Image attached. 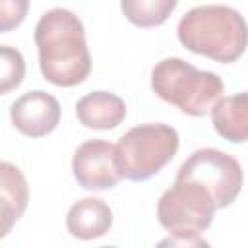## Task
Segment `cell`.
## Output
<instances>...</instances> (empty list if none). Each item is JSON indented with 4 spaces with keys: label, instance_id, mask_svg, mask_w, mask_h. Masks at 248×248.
I'll return each mask as SVG.
<instances>
[{
    "label": "cell",
    "instance_id": "12",
    "mask_svg": "<svg viewBox=\"0 0 248 248\" xmlns=\"http://www.w3.org/2000/svg\"><path fill=\"white\" fill-rule=\"evenodd\" d=\"M211 122L215 132L232 143H244L248 138V97L244 91L221 97L211 107Z\"/></svg>",
    "mask_w": 248,
    "mask_h": 248
},
{
    "label": "cell",
    "instance_id": "13",
    "mask_svg": "<svg viewBox=\"0 0 248 248\" xmlns=\"http://www.w3.org/2000/svg\"><path fill=\"white\" fill-rule=\"evenodd\" d=\"M178 0H120V10L136 27H157L169 19Z\"/></svg>",
    "mask_w": 248,
    "mask_h": 248
},
{
    "label": "cell",
    "instance_id": "4",
    "mask_svg": "<svg viewBox=\"0 0 248 248\" xmlns=\"http://www.w3.org/2000/svg\"><path fill=\"white\" fill-rule=\"evenodd\" d=\"M180 145L178 132L161 122L130 128L114 145V161L122 178L141 182L172 161Z\"/></svg>",
    "mask_w": 248,
    "mask_h": 248
},
{
    "label": "cell",
    "instance_id": "2",
    "mask_svg": "<svg viewBox=\"0 0 248 248\" xmlns=\"http://www.w3.org/2000/svg\"><path fill=\"white\" fill-rule=\"evenodd\" d=\"M188 50L221 64L236 62L246 50V21L231 6L205 4L186 12L176 29Z\"/></svg>",
    "mask_w": 248,
    "mask_h": 248
},
{
    "label": "cell",
    "instance_id": "9",
    "mask_svg": "<svg viewBox=\"0 0 248 248\" xmlns=\"http://www.w3.org/2000/svg\"><path fill=\"white\" fill-rule=\"evenodd\" d=\"M29 203V186L23 172L8 161H0V238L8 236L23 217Z\"/></svg>",
    "mask_w": 248,
    "mask_h": 248
},
{
    "label": "cell",
    "instance_id": "10",
    "mask_svg": "<svg viewBox=\"0 0 248 248\" xmlns=\"http://www.w3.org/2000/svg\"><path fill=\"white\" fill-rule=\"evenodd\" d=\"M66 227L78 240L101 238L112 227V209L101 198H83L68 209Z\"/></svg>",
    "mask_w": 248,
    "mask_h": 248
},
{
    "label": "cell",
    "instance_id": "7",
    "mask_svg": "<svg viewBox=\"0 0 248 248\" xmlns=\"http://www.w3.org/2000/svg\"><path fill=\"white\" fill-rule=\"evenodd\" d=\"M72 172L85 190H110L122 178L114 161V145L107 140L83 141L74 151Z\"/></svg>",
    "mask_w": 248,
    "mask_h": 248
},
{
    "label": "cell",
    "instance_id": "15",
    "mask_svg": "<svg viewBox=\"0 0 248 248\" xmlns=\"http://www.w3.org/2000/svg\"><path fill=\"white\" fill-rule=\"evenodd\" d=\"M29 12V0H0V33L19 27Z\"/></svg>",
    "mask_w": 248,
    "mask_h": 248
},
{
    "label": "cell",
    "instance_id": "3",
    "mask_svg": "<svg viewBox=\"0 0 248 248\" xmlns=\"http://www.w3.org/2000/svg\"><path fill=\"white\" fill-rule=\"evenodd\" d=\"M153 93L188 116H203L223 97V79L182 58H165L151 70Z\"/></svg>",
    "mask_w": 248,
    "mask_h": 248
},
{
    "label": "cell",
    "instance_id": "6",
    "mask_svg": "<svg viewBox=\"0 0 248 248\" xmlns=\"http://www.w3.org/2000/svg\"><path fill=\"white\" fill-rule=\"evenodd\" d=\"M176 178L192 180L203 186L213 198L217 209L231 205L238 198L244 182L240 163L232 155L213 147L194 151L180 165Z\"/></svg>",
    "mask_w": 248,
    "mask_h": 248
},
{
    "label": "cell",
    "instance_id": "16",
    "mask_svg": "<svg viewBox=\"0 0 248 248\" xmlns=\"http://www.w3.org/2000/svg\"><path fill=\"white\" fill-rule=\"evenodd\" d=\"M170 244V246H207V242L202 236H174L170 234L167 240L161 242V246Z\"/></svg>",
    "mask_w": 248,
    "mask_h": 248
},
{
    "label": "cell",
    "instance_id": "5",
    "mask_svg": "<svg viewBox=\"0 0 248 248\" xmlns=\"http://www.w3.org/2000/svg\"><path fill=\"white\" fill-rule=\"evenodd\" d=\"M215 202L209 192L192 180L174 178L157 203V217L165 231L174 236H202L215 215Z\"/></svg>",
    "mask_w": 248,
    "mask_h": 248
},
{
    "label": "cell",
    "instance_id": "11",
    "mask_svg": "<svg viewBox=\"0 0 248 248\" xmlns=\"http://www.w3.org/2000/svg\"><path fill=\"white\" fill-rule=\"evenodd\" d=\"M79 124L91 130H112L126 118V103L108 91H93L76 103Z\"/></svg>",
    "mask_w": 248,
    "mask_h": 248
},
{
    "label": "cell",
    "instance_id": "8",
    "mask_svg": "<svg viewBox=\"0 0 248 248\" xmlns=\"http://www.w3.org/2000/svg\"><path fill=\"white\" fill-rule=\"evenodd\" d=\"M10 120L17 132L27 138L48 136L60 122V105L56 97L35 89L23 93L10 107Z\"/></svg>",
    "mask_w": 248,
    "mask_h": 248
},
{
    "label": "cell",
    "instance_id": "1",
    "mask_svg": "<svg viewBox=\"0 0 248 248\" xmlns=\"http://www.w3.org/2000/svg\"><path fill=\"white\" fill-rule=\"evenodd\" d=\"M35 43L39 68L46 81L56 87H74L87 79L91 54L83 23L74 12L66 8L45 12L35 27Z\"/></svg>",
    "mask_w": 248,
    "mask_h": 248
},
{
    "label": "cell",
    "instance_id": "14",
    "mask_svg": "<svg viewBox=\"0 0 248 248\" xmlns=\"http://www.w3.org/2000/svg\"><path fill=\"white\" fill-rule=\"evenodd\" d=\"M25 78V60L16 46L0 45V95L21 85Z\"/></svg>",
    "mask_w": 248,
    "mask_h": 248
}]
</instances>
